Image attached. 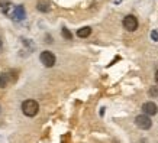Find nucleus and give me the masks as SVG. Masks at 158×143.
Listing matches in <instances>:
<instances>
[{
  "instance_id": "f257e3e1",
  "label": "nucleus",
  "mask_w": 158,
  "mask_h": 143,
  "mask_svg": "<svg viewBox=\"0 0 158 143\" xmlns=\"http://www.w3.org/2000/svg\"><path fill=\"white\" fill-rule=\"evenodd\" d=\"M38 111H39L38 101L29 98V100H25L23 103H22V113H23L25 116H28V117H34V116L38 114Z\"/></svg>"
},
{
  "instance_id": "f03ea898",
  "label": "nucleus",
  "mask_w": 158,
  "mask_h": 143,
  "mask_svg": "<svg viewBox=\"0 0 158 143\" xmlns=\"http://www.w3.org/2000/svg\"><path fill=\"white\" fill-rule=\"evenodd\" d=\"M39 59H41V62L44 64V67H47V68H51L55 65V55H54L52 52H49V51L41 52Z\"/></svg>"
},
{
  "instance_id": "7ed1b4c3",
  "label": "nucleus",
  "mask_w": 158,
  "mask_h": 143,
  "mask_svg": "<svg viewBox=\"0 0 158 143\" xmlns=\"http://www.w3.org/2000/svg\"><path fill=\"white\" fill-rule=\"evenodd\" d=\"M135 124L138 126L139 129L148 130L149 127L152 126V121H151V119H149L147 114H139V116H136V119H135Z\"/></svg>"
},
{
  "instance_id": "20e7f679",
  "label": "nucleus",
  "mask_w": 158,
  "mask_h": 143,
  "mask_svg": "<svg viewBox=\"0 0 158 143\" xmlns=\"http://www.w3.org/2000/svg\"><path fill=\"white\" fill-rule=\"evenodd\" d=\"M123 28L126 29V30H129V32L136 30V28H138V19L135 18L134 14H128V16H125Z\"/></svg>"
},
{
  "instance_id": "39448f33",
  "label": "nucleus",
  "mask_w": 158,
  "mask_h": 143,
  "mask_svg": "<svg viewBox=\"0 0 158 143\" xmlns=\"http://www.w3.org/2000/svg\"><path fill=\"white\" fill-rule=\"evenodd\" d=\"M142 111H144V114H147V116H155L158 113V107H157L155 103L148 101V103H144V105H142Z\"/></svg>"
},
{
  "instance_id": "423d86ee",
  "label": "nucleus",
  "mask_w": 158,
  "mask_h": 143,
  "mask_svg": "<svg viewBox=\"0 0 158 143\" xmlns=\"http://www.w3.org/2000/svg\"><path fill=\"white\" fill-rule=\"evenodd\" d=\"M0 10L3 12L5 14H7V16H12V13H13L15 10V6L10 3V2H6V0H3V2H0Z\"/></svg>"
},
{
  "instance_id": "0eeeda50",
  "label": "nucleus",
  "mask_w": 158,
  "mask_h": 143,
  "mask_svg": "<svg viewBox=\"0 0 158 143\" xmlns=\"http://www.w3.org/2000/svg\"><path fill=\"white\" fill-rule=\"evenodd\" d=\"M25 18V9L23 6H15V10L13 13H12V16H10V19H15V20H22Z\"/></svg>"
},
{
  "instance_id": "6e6552de",
  "label": "nucleus",
  "mask_w": 158,
  "mask_h": 143,
  "mask_svg": "<svg viewBox=\"0 0 158 143\" xmlns=\"http://www.w3.org/2000/svg\"><path fill=\"white\" fill-rule=\"evenodd\" d=\"M90 34H91V29L89 28V26L77 30V36H78V38H87V36H90Z\"/></svg>"
},
{
  "instance_id": "1a4fd4ad",
  "label": "nucleus",
  "mask_w": 158,
  "mask_h": 143,
  "mask_svg": "<svg viewBox=\"0 0 158 143\" xmlns=\"http://www.w3.org/2000/svg\"><path fill=\"white\" fill-rule=\"evenodd\" d=\"M36 9H38L39 12H42V13H47V12H49V5L47 2H38Z\"/></svg>"
},
{
  "instance_id": "9d476101",
  "label": "nucleus",
  "mask_w": 158,
  "mask_h": 143,
  "mask_svg": "<svg viewBox=\"0 0 158 143\" xmlns=\"http://www.w3.org/2000/svg\"><path fill=\"white\" fill-rule=\"evenodd\" d=\"M7 84H9V74L2 72V74H0V87H2V88H5Z\"/></svg>"
},
{
  "instance_id": "9b49d317",
  "label": "nucleus",
  "mask_w": 158,
  "mask_h": 143,
  "mask_svg": "<svg viewBox=\"0 0 158 143\" xmlns=\"http://www.w3.org/2000/svg\"><path fill=\"white\" fill-rule=\"evenodd\" d=\"M61 34H62V36L67 39V41H71L73 39V35H71V32L68 30L67 28H62V30H61Z\"/></svg>"
},
{
  "instance_id": "f8f14e48",
  "label": "nucleus",
  "mask_w": 158,
  "mask_h": 143,
  "mask_svg": "<svg viewBox=\"0 0 158 143\" xmlns=\"http://www.w3.org/2000/svg\"><path fill=\"white\" fill-rule=\"evenodd\" d=\"M149 95H151V97H158V87L149 88Z\"/></svg>"
},
{
  "instance_id": "ddd939ff",
  "label": "nucleus",
  "mask_w": 158,
  "mask_h": 143,
  "mask_svg": "<svg viewBox=\"0 0 158 143\" xmlns=\"http://www.w3.org/2000/svg\"><path fill=\"white\" fill-rule=\"evenodd\" d=\"M151 38H152V41L158 42V29H155V30H152V32H151Z\"/></svg>"
},
{
  "instance_id": "4468645a",
  "label": "nucleus",
  "mask_w": 158,
  "mask_h": 143,
  "mask_svg": "<svg viewBox=\"0 0 158 143\" xmlns=\"http://www.w3.org/2000/svg\"><path fill=\"white\" fill-rule=\"evenodd\" d=\"M155 82H157V84H158V71L155 72Z\"/></svg>"
},
{
  "instance_id": "2eb2a0df",
  "label": "nucleus",
  "mask_w": 158,
  "mask_h": 143,
  "mask_svg": "<svg viewBox=\"0 0 158 143\" xmlns=\"http://www.w3.org/2000/svg\"><path fill=\"white\" fill-rule=\"evenodd\" d=\"M2 48H3V41H2V38H0V51H2Z\"/></svg>"
},
{
  "instance_id": "dca6fc26",
  "label": "nucleus",
  "mask_w": 158,
  "mask_h": 143,
  "mask_svg": "<svg viewBox=\"0 0 158 143\" xmlns=\"http://www.w3.org/2000/svg\"><path fill=\"white\" fill-rule=\"evenodd\" d=\"M115 2H116V3H119V2H122V0H115Z\"/></svg>"
},
{
  "instance_id": "f3484780",
  "label": "nucleus",
  "mask_w": 158,
  "mask_h": 143,
  "mask_svg": "<svg viewBox=\"0 0 158 143\" xmlns=\"http://www.w3.org/2000/svg\"><path fill=\"white\" fill-rule=\"evenodd\" d=\"M0 110H2V109H0Z\"/></svg>"
}]
</instances>
